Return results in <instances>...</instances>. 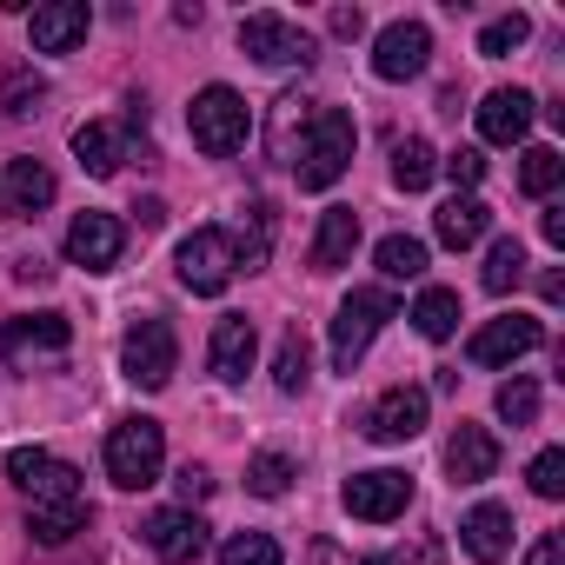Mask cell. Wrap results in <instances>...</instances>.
I'll use <instances>...</instances> for the list:
<instances>
[{"mask_svg": "<svg viewBox=\"0 0 565 565\" xmlns=\"http://www.w3.org/2000/svg\"><path fill=\"white\" fill-rule=\"evenodd\" d=\"M353 147H360L353 114H347V107H313V120H307V134H300V147H294V173H300V186H307V193L340 186L347 167H353Z\"/></svg>", "mask_w": 565, "mask_h": 565, "instance_id": "obj_1", "label": "cell"}, {"mask_svg": "<svg viewBox=\"0 0 565 565\" xmlns=\"http://www.w3.org/2000/svg\"><path fill=\"white\" fill-rule=\"evenodd\" d=\"M160 466H167V433H160V419H120L114 433H107V479L120 486V492H147L153 479H160Z\"/></svg>", "mask_w": 565, "mask_h": 565, "instance_id": "obj_2", "label": "cell"}, {"mask_svg": "<svg viewBox=\"0 0 565 565\" xmlns=\"http://www.w3.org/2000/svg\"><path fill=\"white\" fill-rule=\"evenodd\" d=\"M186 127H193V147H200L206 160H226V153L246 147V134H253V107H246L233 87H200L193 107H186Z\"/></svg>", "mask_w": 565, "mask_h": 565, "instance_id": "obj_3", "label": "cell"}, {"mask_svg": "<svg viewBox=\"0 0 565 565\" xmlns=\"http://www.w3.org/2000/svg\"><path fill=\"white\" fill-rule=\"evenodd\" d=\"M386 320H399V300H393L386 287H353V294L340 300V320H333V366L353 373V366L366 360V347L380 340Z\"/></svg>", "mask_w": 565, "mask_h": 565, "instance_id": "obj_4", "label": "cell"}, {"mask_svg": "<svg viewBox=\"0 0 565 565\" xmlns=\"http://www.w3.org/2000/svg\"><path fill=\"white\" fill-rule=\"evenodd\" d=\"M173 266H180V287H186V294H200V300L226 294V287H233V273H239V259H233V233H226V226H200V233H186L180 253H173Z\"/></svg>", "mask_w": 565, "mask_h": 565, "instance_id": "obj_5", "label": "cell"}, {"mask_svg": "<svg viewBox=\"0 0 565 565\" xmlns=\"http://www.w3.org/2000/svg\"><path fill=\"white\" fill-rule=\"evenodd\" d=\"M173 366H180L173 327H167V320H134L127 340H120V373H127L140 393H160V386L173 380Z\"/></svg>", "mask_w": 565, "mask_h": 565, "instance_id": "obj_6", "label": "cell"}, {"mask_svg": "<svg viewBox=\"0 0 565 565\" xmlns=\"http://www.w3.org/2000/svg\"><path fill=\"white\" fill-rule=\"evenodd\" d=\"M239 54H253L259 67H313V41L287 14H246L239 21Z\"/></svg>", "mask_w": 565, "mask_h": 565, "instance_id": "obj_7", "label": "cell"}, {"mask_svg": "<svg viewBox=\"0 0 565 565\" xmlns=\"http://www.w3.org/2000/svg\"><path fill=\"white\" fill-rule=\"evenodd\" d=\"M340 499H347V512H353V519L386 525V519H399V512L413 505V479H406V472H393V466H373V472H353Z\"/></svg>", "mask_w": 565, "mask_h": 565, "instance_id": "obj_8", "label": "cell"}, {"mask_svg": "<svg viewBox=\"0 0 565 565\" xmlns=\"http://www.w3.org/2000/svg\"><path fill=\"white\" fill-rule=\"evenodd\" d=\"M8 479H14L21 492H34V505H54V499H87V492H81V472H74L67 459L41 452V446L8 452Z\"/></svg>", "mask_w": 565, "mask_h": 565, "instance_id": "obj_9", "label": "cell"}, {"mask_svg": "<svg viewBox=\"0 0 565 565\" xmlns=\"http://www.w3.org/2000/svg\"><path fill=\"white\" fill-rule=\"evenodd\" d=\"M140 539L153 545V558H167V565H193V558L206 552V519H200L193 505H160V512L140 525Z\"/></svg>", "mask_w": 565, "mask_h": 565, "instance_id": "obj_10", "label": "cell"}, {"mask_svg": "<svg viewBox=\"0 0 565 565\" xmlns=\"http://www.w3.org/2000/svg\"><path fill=\"white\" fill-rule=\"evenodd\" d=\"M539 340H545V327H539L532 313H505V320H486V327L472 333L466 360H472V366H512V360H525Z\"/></svg>", "mask_w": 565, "mask_h": 565, "instance_id": "obj_11", "label": "cell"}, {"mask_svg": "<svg viewBox=\"0 0 565 565\" xmlns=\"http://www.w3.org/2000/svg\"><path fill=\"white\" fill-rule=\"evenodd\" d=\"M426 54H433L426 21H393V28H380V41H373V74H380V81H413V74H426Z\"/></svg>", "mask_w": 565, "mask_h": 565, "instance_id": "obj_12", "label": "cell"}, {"mask_svg": "<svg viewBox=\"0 0 565 565\" xmlns=\"http://www.w3.org/2000/svg\"><path fill=\"white\" fill-rule=\"evenodd\" d=\"M419 433H426V393H419V386H386V393L373 399V413H366V439L406 446V439H419Z\"/></svg>", "mask_w": 565, "mask_h": 565, "instance_id": "obj_13", "label": "cell"}, {"mask_svg": "<svg viewBox=\"0 0 565 565\" xmlns=\"http://www.w3.org/2000/svg\"><path fill=\"white\" fill-rule=\"evenodd\" d=\"M253 360H259V333H253V320H246V313L213 320V347H206L213 380H220V386H239V380L253 373Z\"/></svg>", "mask_w": 565, "mask_h": 565, "instance_id": "obj_14", "label": "cell"}, {"mask_svg": "<svg viewBox=\"0 0 565 565\" xmlns=\"http://www.w3.org/2000/svg\"><path fill=\"white\" fill-rule=\"evenodd\" d=\"M120 246H127V226H120L114 213H74V226H67V259H74V266L107 273V266L120 259Z\"/></svg>", "mask_w": 565, "mask_h": 565, "instance_id": "obj_15", "label": "cell"}, {"mask_svg": "<svg viewBox=\"0 0 565 565\" xmlns=\"http://www.w3.org/2000/svg\"><path fill=\"white\" fill-rule=\"evenodd\" d=\"M94 28V8L87 0H54V8H34L28 34H34V54H74Z\"/></svg>", "mask_w": 565, "mask_h": 565, "instance_id": "obj_16", "label": "cell"}, {"mask_svg": "<svg viewBox=\"0 0 565 565\" xmlns=\"http://www.w3.org/2000/svg\"><path fill=\"white\" fill-rule=\"evenodd\" d=\"M479 134H486L492 147H519V140L532 134V94H525V87H492V94L479 100Z\"/></svg>", "mask_w": 565, "mask_h": 565, "instance_id": "obj_17", "label": "cell"}, {"mask_svg": "<svg viewBox=\"0 0 565 565\" xmlns=\"http://www.w3.org/2000/svg\"><path fill=\"white\" fill-rule=\"evenodd\" d=\"M446 472H452L459 486H479V479H492V472H499V439H492L486 426L459 419V426H452V439H446Z\"/></svg>", "mask_w": 565, "mask_h": 565, "instance_id": "obj_18", "label": "cell"}, {"mask_svg": "<svg viewBox=\"0 0 565 565\" xmlns=\"http://www.w3.org/2000/svg\"><path fill=\"white\" fill-rule=\"evenodd\" d=\"M353 253H360V213L353 206H327L320 213V233H313V273H340V266H353Z\"/></svg>", "mask_w": 565, "mask_h": 565, "instance_id": "obj_19", "label": "cell"}, {"mask_svg": "<svg viewBox=\"0 0 565 565\" xmlns=\"http://www.w3.org/2000/svg\"><path fill=\"white\" fill-rule=\"evenodd\" d=\"M459 545H466L479 565H499V558L512 552V512H505V505H492V499H486V505H472V512L459 519Z\"/></svg>", "mask_w": 565, "mask_h": 565, "instance_id": "obj_20", "label": "cell"}, {"mask_svg": "<svg viewBox=\"0 0 565 565\" xmlns=\"http://www.w3.org/2000/svg\"><path fill=\"white\" fill-rule=\"evenodd\" d=\"M0 193H8V213H21V220L47 213V206H54V173H47V160H34V153L8 160V180H0Z\"/></svg>", "mask_w": 565, "mask_h": 565, "instance_id": "obj_21", "label": "cell"}, {"mask_svg": "<svg viewBox=\"0 0 565 565\" xmlns=\"http://www.w3.org/2000/svg\"><path fill=\"white\" fill-rule=\"evenodd\" d=\"M486 226H492V206H486V200H472V193H452V200L433 213V233H439V246H452V253L479 246V239H486Z\"/></svg>", "mask_w": 565, "mask_h": 565, "instance_id": "obj_22", "label": "cell"}, {"mask_svg": "<svg viewBox=\"0 0 565 565\" xmlns=\"http://www.w3.org/2000/svg\"><path fill=\"white\" fill-rule=\"evenodd\" d=\"M67 340H74V320L67 313H21V320H8V353H67Z\"/></svg>", "mask_w": 565, "mask_h": 565, "instance_id": "obj_23", "label": "cell"}, {"mask_svg": "<svg viewBox=\"0 0 565 565\" xmlns=\"http://www.w3.org/2000/svg\"><path fill=\"white\" fill-rule=\"evenodd\" d=\"M74 153H81V167H87L94 180H114L120 160H127V140H120L114 120H87V127L74 134Z\"/></svg>", "mask_w": 565, "mask_h": 565, "instance_id": "obj_24", "label": "cell"}, {"mask_svg": "<svg viewBox=\"0 0 565 565\" xmlns=\"http://www.w3.org/2000/svg\"><path fill=\"white\" fill-rule=\"evenodd\" d=\"M87 499H54V505H34L28 512V532L41 539V545H67L74 532H87Z\"/></svg>", "mask_w": 565, "mask_h": 565, "instance_id": "obj_25", "label": "cell"}, {"mask_svg": "<svg viewBox=\"0 0 565 565\" xmlns=\"http://www.w3.org/2000/svg\"><path fill=\"white\" fill-rule=\"evenodd\" d=\"M273 226H279L273 200H253V226H239V233H233V259H239L246 273H259V266H266V253H273Z\"/></svg>", "mask_w": 565, "mask_h": 565, "instance_id": "obj_26", "label": "cell"}, {"mask_svg": "<svg viewBox=\"0 0 565 565\" xmlns=\"http://www.w3.org/2000/svg\"><path fill=\"white\" fill-rule=\"evenodd\" d=\"M41 107H47V81L34 67H8V74H0V114H8V120H28Z\"/></svg>", "mask_w": 565, "mask_h": 565, "instance_id": "obj_27", "label": "cell"}, {"mask_svg": "<svg viewBox=\"0 0 565 565\" xmlns=\"http://www.w3.org/2000/svg\"><path fill=\"white\" fill-rule=\"evenodd\" d=\"M413 327H419L426 340H452V333H459V294H452V287H426L419 307H413Z\"/></svg>", "mask_w": 565, "mask_h": 565, "instance_id": "obj_28", "label": "cell"}, {"mask_svg": "<svg viewBox=\"0 0 565 565\" xmlns=\"http://www.w3.org/2000/svg\"><path fill=\"white\" fill-rule=\"evenodd\" d=\"M307 380H313V353H307L300 327H287V340H279V353H273V386L279 393H307Z\"/></svg>", "mask_w": 565, "mask_h": 565, "instance_id": "obj_29", "label": "cell"}, {"mask_svg": "<svg viewBox=\"0 0 565 565\" xmlns=\"http://www.w3.org/2000/svg\"><path fill=\"white\" fill-rule=\"evenodd\" d=\"M433 173H439V153H433L426 140H399V147H393V180H399L406 193H426Z\"/></svg>", "mask_w": 565, "mask_h": 565, "instance_id": "obj_30", "label": "cell"}, {"mask_svg": "<svg viewBox=\"0 0 565 565\" xmlns=\"http://www.w3.org/2000/svg\"><path fill=\"white\" fill-rule=\"evenodd\" d=\"M307 120H313V100L307 94H279L273 100V160H294V127L307 134Z\"/></svg>", "mask_w": 565, "mask_h": 565, "instance_id": "obj_31", "label": "cell"}, {"mask_svg": "<svg viewBox=\"0 0 565 565\" xmlns=\"http://www.w3.org/2000/svg\"><path fill=\"white\" fill-rule=\"evenodd\" d=\"M287 486H294V459L287 452H253V466H246V492L253 499H287Z\"/></svg>", "mask_w": 565, "mask_h": 565, "instance_id": "obj_32", "label": "cell"}, {"mask_svg": "<svg viewBox=\"0 0 565 565\" xmlns=\"http://www.w3.org/2000/svg\"><path fill=\"white\" fill-rule=\"evenodd\" d=\"M380 273H386V279H419V273H426V239L386 233V239H380Z\"/></svg>", "mask_w": 565, "mask_h": 565, "instance_id": "obj_33", "label": "cell"}, {"mask_svg": "<svg viewBox=\"0 0 565 565\" xmlns=\"http://www.w3.org/2000/svg\"><path fill=\"white\" fill-rule=\"evenodd\" d=\"M558 180H565V160H558V147H525V160H519V186H525L532 200H545Z\"/></svg>", "mask_w": 565, "mask_h": 565, "instance_id": "obj_34", "label": "cell"}, {"mask_svg": "<svg viewBox=\"0 0 565 565\" xmlns=\"http://www.w3.org/2000/svg\"><path fill=\"white\" fill-rule=\"evenodd\" d=\"M492 406H499L505 426H532V419H539V380H532V373H512Z\"/></svg>", "mask_w": 565, "mask_h": 565, "instance_id": "obj_35", "label": "cell"}, {"mask_svg": "<svg viewBox=\"0 0 565 565\" xmlns=\"http://www.w3.org/2000/svg\"><path fill=\"white\" fill-rule=\"evenodd\" d=\"M525 279V246L519 239H492V253H486V294H512Z\"/></svg>", "mask_w": 565, "mask_h": 565, "instance_id": "obj_36", "label": "cell"}, {"mask_svg": "<svg viewBox=\"0 0 565 565\" xmlns=\"http://www.w3.org/2000/svg\"><path fill=\"white\" fill-rule=\"evenodd\" d=\"M525 34H532V21H525V14H499V21H486V28H479V54H486V61H505L512 47H525Z\"/></svg>", "mask_w": 565, "mask_h": 565, "instance_id": "obj_37", "label": "cell"}, {"mask_svg": "<svg viewBox=\"0 0 565 565\" xmlns=\"http://www.w3.org/2000/svg\"><path fill=\"white\" fill-rule=\"evenodd\" d=\"M220 565H287V558H279V545L266 532H233L220 545Z\"/></svg>", "mask_w": 565, "mask_h": 565, "instance_id": "obj_38", "label": "cell"}, {"mask_svg": "<svg viewBox=\"0 0 565 565\" xmlns=\"http://www.w3.org/2000/svg\"><path fill=\"white\" fill-rule=\"evenodd\" d=\"M525 479H532V492L539 499H565V452L552 446V452H539L532 466H525Z\"/></svg>", "mask_w": 565, "mask_h": 565, "instance_id": "obj_39", "label": "cell"}, {"mask_svg": "<svg viewBox=\"0 0 565 565\" xmlns=\"http://www.w3.org/2000/svg\"><path fill=\"white\" fill-rule=\"evenodd\" d=\"M446 173H452L459 186H479V180H486V153H479V147H452V153H446Z\"/></svg>", "mask_w": 565, "mask_h": 565, "instance_id": "obj_40", "label": "cell"}, {"mask_svg": "<svg viewBox=\"0 0 565 565\" xmlns=\"http://www.w3.org/2000/svg\"><path fill=\"white\" fill-rule=\"evenodd\" d=\"M525 565H565V539L558 532H539L532 552H525Z\"/></svg>", "mask_w": 565, "mask_h": 565, "instance_id": "obj_41", "label": "cell"}, {"mask_svg": "<svg viewBox=\"0 0 565 565\" xmlns=\"http://www.w3.org/2000/svg\"><path fill=\"white\" fill-rule=\"evenodd\" d=\"M327 28H333L340 41H360V34H366V14H360V8H333V21H327Z\"/></svg>", "mask_w": 565, "mask_h": 565, "instance_id": "obj_42", "label": "cell"}, {"mask_svg": "<svg viewBox=\"0 0 565 565\" xmlns=\"http://www.w3.org/2000/svg\"><path fill=\"white\" fill-rule=\"evenodd\" d=\"M206 492H213V479H206L200 466H180V499L193 505V499H206Z\"/></svg>", "mask_w": 565, "mask_h": 565, "instance_id": "obj_43", "label": "cell"}, {"mask_svg": "<svg viewBox=\"0 0 565 565\" xmlns=\"http://www.w3.org/2000/svg\"><path fill=\"white\" fill-rule=\"evenodd\" d=\"M539 233H545V246H565V206H545Z\"/></svg>", "mask_w": 565, "mask_h": 565, "instance_id": "obj_44", "label": "cell"}, {"mask_svg": "<svg viewBox=\"0 0 565 565\" xmlns=\"http://www.w3.org/2000/svg\"><path fill=\"white\" fill-rule=\"evenodd\" d=\"M134 213H140V226H147V233H153V226H167V200H140Z\"/></svg>", "mask_w": 565, "mask_h": 565, "instance_id": "obj_45", "label": "cell"}, {"mask_svg": "<svg viewBox=\"0 0 565 565\" xmlns=\"http://www.w3.org/2000/svg\"><path fill=\"white\" fill-rule=\"evenodd\" d=\"M366 565H386V558H366Z\"/></svg>", "mask_w": 565, "mask_h": 565, "instance_id": "obj_46", "label": "cell"}]
</instances>
